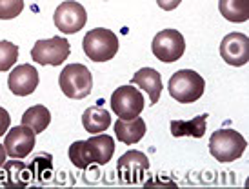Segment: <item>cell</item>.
I'll return each instance as SVG.
<instances>
[{
	"instance_id": "44dd1931",
	"label": "cell",
	"mask_w": 249,
	"mask_h": 189,
	"mask_svg": "<svg viewBox=\"0 0 249 189\" xmlns=\"http://www.w3.org/2000/svg\"><path fill=\"white\" fill-rule=\"evenodd\" d=\"M18 58V48L7 40H0V71H9Z\"/></svg>"
},
{
	"instance_id": "52a82bcc",
	"label": "cell",
	"mask_w": 249,
	"mask_h": 189,
	"mask_svg": "<svg viewBox=\"0 0 249 189\" xmlns=\"http://www.w3.org/2000/svg\"><path fill=\"white\" fill-rule=\"evenodd\" d=\"M71 53L70 42L62 36L38 40L31 49V58L40 66H60Z\"/></svg>"
},
{
	"instance_id": "cb8c5ba5",
	"label": "cell",
	"mask_w": 249,
	"mask_h": 189,
	"mask_svg": "<svg viewBox=\"0 0 249 189\" xmlns=\"http://www.w3.org/2000/svg\"><path fill=\"white\" fill-rule=\"evenodd\" d=\"M180 2H182V0H157L159 7L164 9V11H173V9H177V7L180 6Z\"/></svg>"
},
{
	"instance_id": "3957f363",
	"label": "cell",
	"mask_w": 249,
	"mask_h": 189,
	"mask_svg": "<svg viewBox=\"0 0 249 189\" xmlns=\"http://www.w3.org/2000/svg\"><path fill=\"white\" fill-rule=\"evenodd\" d=\"M58 86L68 98L82 100V98L89 97L91 89H93V75L82 64H70L60 73Z\"/></svg>"
},
{
	"instance_id": "7402d4cb",
	"label": "cell",
	"mask_w": 249,
	"mask_h": 189,
	"mask_svg": "<svg viewBox=\"0 0 249 189\" xmlns=\"http://www.w3.org/2000/svg\"><path fill=\"white\" fill-rule=\"evenodd\" d=\"M24 9V0H0V20H11Z\"/></svg>"
},
{
	"instance_id": "30bf717a",
	"label": "cell",
	"mask_w": 249,
	"mask_h": 189,
	"mask_svg": "<svg viewBox=\"0 0 249 189\" xmlns=\"http://www.w3.org/2000/svg\"><path fill=\"white\" fill-rule=\"evenodd\" d=\"M220 56L224 62L240 68L249 62V38L244 33H229L220 42Z\"/></svg>"
},
{
	"instance_id": "9c48e42d",
	"label": "cell",
	"mask_w": 249,
	"mask_h": 189,
	"mask_svg": "<svg viewBox=\"0 0 249 189\" xmlns=\"http://www.w3.org/2000/svg\"><path fill=\"white\" fill-rule=\"evenodd\" d=\"M149 169V158L145 156V153L131 149L125 151L117 164V171L120 180L125 184H140L144 180L145 171Z\"/></svg>"
},
{
	"instance_id": "e0dca14e",
	"label": "cell",
	"mask_w": 249,
	"mask_h": 189,
	"mask_svg": "<svg viewBox=\"0 0 249 189\" xmlns=\"http://www.w3.org/2000/svg\"><path fill=\"white\" fill-rule=\"evenodd\" d=\"M206 120L208 115H198L191 120H173L171 122V135L173 137H193V138H202L206 133Z\"/></svg>"
},
{
	"instance_id": "d6986e66",
	"label": "cell",
	"mask_w": 249,
	"mask_h": 189,
	"mask_svg": "<svg viewBox=\"0 0 249 189\" xmlns=\"http://www.w3.org/2000/svg\"><path fill=\"white\" fill-rule=\"evenodd\" d=\"M51 122V113L46 105H33L28 111L22 115V126L31 127L35 133H44V129H48Z\"/></svg>"
},
{
	"instance_id": "603a6c76",
	"label": "cell",
	"mask_w": 249,
	"mask_h": 189,
	"mask_svg": "<svg viewBox=\"0 0 249 189\" xmlns=\"http://www.w3.org/2000/svg\"><path fill=\"white\" fill-rule=\"evenodd\" d=\"M9 124H11V117H9V113H7L4 107H0V137L7 133Z\"/></svg>"
},
{
	"instance_id": "2e32d148",
	"label": "cell",
	"mask_w": 249,
	"mask_h": 189,
	"mask_svg": "<svg viewBox=\"0 0 249 189\" xmlns=\"http://www.w3.org/2000/svg\"><path fill=\"white\" fill-rule=\"evenodd\" d=\"M82 126H84V129L91 135L104 133L106 129L111 126L109 111H106L102 105L88 107L82 115Z\"/></svg>"
},
{
	"instance_id": "6da1fadb",
	"label": "cell",
	"mask_w": 249,
	"mask_h": 189,
	"mask_svg": "<svg viewBox=\"0 0 249 189\" xmlns=\"http://www.w3.org/2000/svg\"><path fill=\"white\" fill-rule=\"evenodd\" d=\"M169 95L180 102V104H191L196 102L206 91V82L204 78L193 69H180L173 77L169 78L167 84Z\"/></svg>"
},
{
	"instance_id": "8992f818",
	"label": "cell",
	"mask_w": 249,
	"mask_h": 189,
	"mask_svg": "<svg viewBox=\"0 0 249 189\" xmlns=\"http://www.w3.org/2000/svg\"><path fill=\"white\" fill-rule=\"evenodd\" d=\"M144 95L133 86H120L111 95V107L118 119H135L144 111Z\"/></svg>"
},
{
	"instance_id": "4fadbf2b",
	"label": "cell",
	"mask_w": 249,
	"mask_h": 189,
	"mask_svg": "<svg viewBox=\"0 0 249 189\" xmlns=\"http://www.w3.org/2000/svg\"><path fill=\"white\" fill-rule=\"evenodd\" d=\"M131 84L139 86L140 89H144V91L149 95L151 104H157V102H159L160 95H162V89H164L160 73L157 69H153V68H142V69L137 71L131 78Z\"/></svg>"
},
{
	"instance_id": "5bb4252c",
	"label": "cell",
	"mask_w": 249,
	"mask_h": 189,
	"mask_svg": "<svg viewBox=\"0 0 249 189\" xmlns=\"http://www.w3.org/2000/svg\"><path fill=\"white\" fill-rule=\"evenodd\" d=\"M147 127H145V122L142 117H135V119L124 120L118 119L115 122V133H117V138L125 146H133L137 142L142 140V137L145 135Z\"/></svg>"
},
{
	"instance_id": "7c38bea8",
	"label": "cell",
	"mask_w": 249,
	"mask_h": 189,
	"mask_svg": "<svg viewBox=\"0 0 249 189\" xmlns=\"http://www.w3.org/2000/svg\"><path fill=\"white\" fill-rule=\"evenodd\" d=\"M7 86L9 91L17 97H28L38 86V71L29 64L17 66L7 77Z\"/></svg>"
},
{
	"instance_id": "ba28073f",
	"label": "cell",
	"mask_w": 249,
	"mask_h": 189,
	"mask_svg": "<svg viewBox=\"0 0 249 189\" xmlns=\"http://www.w3.org/2000/svg\"><path fill=\"white\" fill-rule=\"evenodd\" d=\"M53 22L58 28V31H62L64 35H73L86 26L88 15H86L82 4H78L75 0H66L55 9Z\"/></svg>"
},
{
	"instance_id": "ac0fdd59",
	"label": "cell",
	"mask_w": 249,
	"mask_h": 189,
	"mask_svg": "<svg viewBox=\"0 0 249 189\" xmlns=\"http://www.w3.org/2000/svg\"><path fill=\"white\" fill-rule=\"evenodd\" d=\"M220 15L229 22L242 24L249 18V0H218Z\"/></svg>"
},
{
	"instance_id": "9a60e30c",
	"label": "cell",
	"mask_w": 249,
	"mask_h": 189,
	"mask_svg": "<svg viewBox=\"0 0 249 189\" xmlns=\"http://www.w3.org/2000/svg\"><path fill=\"white\" fill-rule=\"evenodd\" d=\"M86 144H88L91 162L98 164V166H106L115 153V140L109 135L100 133L97 137H91L89 140H86Z\"/></svg>"
},
{
	"instance_id": "d4e9b609",
	"label": "cell",
	"mask_w": 249,
	"mask_h": 189,
	"mask_svg": "<svg viewBox=\"0 0 249 189\" xmlns=\"http://www.w3.org/2000/svg\"><path fill=\"white\" fill-rule=\"evenodd\" d=\"M6 156H7L6 147H4V144H0V168L4 166V162H6Z\"/></svg>"
},
{
	"instance_id": "5b68a950",
	"label": "cell",
	"mask_w": 249,
	"mask_h": 189,
	"mask_svg": "<svg viewBox=\"0 0 249 189\" xmlns=\"http://www.w3.org/2000/svg\"><path fill=\"white\" fill-rule=\"evenodd\" d=\"M151 51L162 62H177L182 58L184 51H186V40H184L182 33L177 29H162L153 38Z\"/></svg>"
},
{
	"instance_id": "ffe728a7",
	"label": "cell",
	"mask_w": 249,
	"mask_h": 189,
	"mask_svg": "<svg viewBox=\"0 0 249 189\" xmlns=\"http://www.w3.org/2000/svg\"><path fill=\"white\" fill-rule=\"evenodd\" d=\"M70 160L73 162V166L78 169H88L93 164L88 151V144L86 140H76L70 146Z\"/></svg>"
},
{
	"instance_id": "7a4b0ae2",
	"label": "cell",
	"mask_w": 249,
	"mask_h": 189,
	"mask_svg": "<svg viewBox=\"0 0 249 189\" xmlns=\"http://www.w3.org/2000/svg\"><path fill=\"white\" fill-rule=\"evenodd\" d=\"M248 147V142L235 129H218L209 138V153L218 162L238 160Z\"/></svg>"
},
{
	"instance_id": "277c9868",
	"label": "cell",
	"mask_w": 249,
	"mask_h": 189,
	"mask_svg": "<svg viewBox=\"0 0 249 189\" xmlns=\"http://www.w3.org/2000/svg\"><path fill=\"white\" fill-rule=\"evenodd\" d=\"M84 53L93 62H107L118 51L117 35L106 28H97L88 31V35L82 40Z\"/></svg>"
},
{
	"instance_id": "8fae6325",
	"label": "cell",
	"mask_w": 249,
	"mask_h": 189,
	"mask_svg": "<svg viewBox=\"0 0 249 189\" xmlns=\"http://www.w3.org/2000/svg\"><path fill=\"white\" fill-rule=\"evenodd\" d=\"M35 131L28 126H15L13 129H7L6 140H4V147L6 153L11 158H26L33 147H35Z\"/></svg>"
}]
</instances>
